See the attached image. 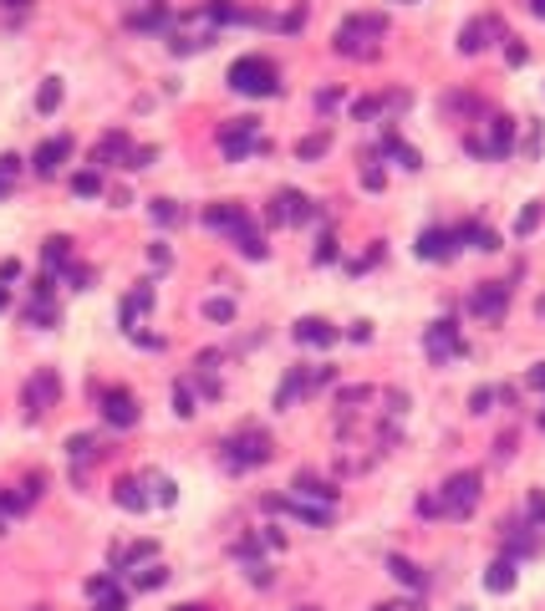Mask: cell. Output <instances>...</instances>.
Wrapping results in <instances>:
<instances>
[{"label":"cell","mask_w":545,"mask_h":611,"mask_svg":"<svg viewBox=\"0 0 545 611\" xmlns=\"http://www.w3.org/2000/svg\"><path fill=\"white\" fill-rule=\"evenodd\" d=\"M464 149L474 153V158H510L515 153V117H505V113L484 117V128L469 132V138H464Z\"/></svg>","instance_id":"3957f363"},{"label":"cell","mask_w":545,"mask_h":611,"mask_svg":"<svg viewBox=\"0 0 545 611\" xmlns=\"http://www.w3.org/2000/svg\"><path fill=\"white\" fill-rule=\"evenodd\" d=\"M0 306H5V285H0Z\"/></svg>","instance_id":"680465c9"},{"label":"cell","mask_w":545,"mask_h":611,"mask_svg":"<svg viewBox=\"0 0 545 611\" xmlns=\"http://www.w3.org/2000/svg\"><path fill=\"white\" fill-rule=\"evenodd\" d=\"M174 611H210V607H199V601H183V607H174Z\"/></svg>","instance_id":"f5cc1de1"},{"label":"cell","mask_w":545,"mask_h":611,"mask_svg":"<svg viewBox=\"0 0 545 611\" xmlns=\"http://www.w3.org/2000/svg\"><path fill=\"white\" fill-rule=\"evenodd\" d=\"M149 215H153V225H179L183 209L174 204V199H153V209H149Z\"/></svg>","instance_id":"d590c367"},{"label":"cell","mask_w":545,"mask_h":611,"mask_svg":"<svg viewBox=\"0 0 545 611\" xmlns=\"http://www.w3.org/2000/svg\"><path fill=\"white\" fill-rule=\"evenodd\" d=\"M423 347H429L433 367H444V362H454V357H464V336L454 321H433L429 336H423Z\"/></svg>","instance_id":"52a82bcc"},{"label":"cell","mask_w":545,"mask_h":611,"mask_svg":"<svg viewBox=\"0 0 545 611\" xmlns=\"http://www.w3.org/2000/svg\"><path fill=\"white\" fill-rule=\"evenodd\" d=\"M153 311V285H138L123 306H117V321H123V331H138V321Z\"/></svg>","instance_id":"e0dca14e"},{"label":"cell","mask_w":545,"mask_h":611,"mask_svg":"<svg viewBox=\"0 0 545 611\" xmlns=\"http://www.w3.org/2000/svg\"><path fill=\"white\" fill-rule=\"evenodd\" d=\"M337 102H342V92H316V107H321V113H327V107H337Z\"/></svg>","instance_id":"681fc988"},{"label":"cell","mask_w":545,"mask_h":611,"mask_svg":"<svg viewBox=\"0 0 545 611\" xmlns=\"http://www.w3.org/2000/svg\"><path fill=\"white\" fill-rule=\"evenodd\" d=\"M153 556H159V546H153V540L128 546V550H113V576H123V571H132V565H149Z\"/></svg>","instance_id":"ffe728a7"},{"label":"cell","mask_w":545,"mask_h":611,"mask_svg":"<svg viewBox=\"0 0 545 611\" xmlns=\"http://www.w3.org/2000/svg\"><path fill=\"white\" fill-rule=\"evenodd\" d=\"M174 408H179V418H194V393H189V382L174 387Z\"/></svg>","instance_id":"f35d334b"},{"label":"cell","mask_w":545,"mask_h":611,"mask_svg":"<svg viewBox=\"0 0 545 611\" xmlns=\"http://www.w3.org/2000/svg\"><path fill=\"white\" fill-rule=\"evenodd\" d=\"M505 546H510V561H525V556H535V550H541V540H535V535H525V525H505Z\"/></svg>","instance_id":"484cf974"},{"label":"cell","mask_w":545,"mask_h":611,"mask_svg":"<svg viewBox=\"0 0 545 611\" xmlns=\"http://www.w3.org/2000/svg\"><path fill=\"white\" fill-rule=\"evenodd\" d=\"M56 397H62V378H56V372H36V378L26 382V413H31V418L47 413Z\"/></svg>","instance_id":"5bb4252c"},{"label":"cell","mask_w":545,"mask_h":611,"mask_svg":"<svg viewBox=\"0 0 545 611\" xmlns=\"http://www.w3.org/2000/svg\"><path fill=\"white\" fill-rule=\"evenodd\" d=\"M363 183H367V189H382V168L367 164V168H363Z\"/></svg>","instance_id":"7dc6e473"},{"label":"cell","mask_w":545,"mask_h":611,"mask_svg":"<svg viewBox=\"0 0 545 611\" xmlns=\"http://www.w3.org/2000/svg\"><path fill=\"white\" fill-rule=\"evenodd\" d=\"M454 255H459V230H439V225H433V230H423L418 234V260H454Z\"/></svg>","instance_id":"7c38bea8"},{"label":"cell","mask_w":545,"mask_h":611,"mask_svg":"<svg viewBox=\"0 0 545 611\" xmlns=\"http://www.w3.org/2000/svg\"><path fill=\"white\" fill-rule=\"evenodd\" d=\"M367 397H372V387H342V397H337V403H342V408H352V403H367Z\"/></svg>","instance_id":"ee69618b"},{"label":"cell","mask_w":545,"mask_h":611,"mask_svg":"<svg viewBox=\"0 0 545 611\" xmlns=\"http://www.w3.org/2000/svg\"><path fill=\"white\" fill-rule=\"evenodd\" d=\"M164 581H168V571H164V565H143V576H138V586H143V591H153V586H164Z\"/></svg>","instance_id":"ab89813d"},{"label":"cell","mask_w":545,"mask_h":611,"mask_svg":"<svg viewBox=\"0 0 545 611\" xmlns=\"http://www.w3.org/2000/svg\"><path fill=\"white\" fill-rule=\"evenodd\" d=\"M270 459H276V438L265 429H240L225 438V463H230L235 474H240V469H261V463H270Z\"/></svg>","instance_id":"7a4b0ae2"},{"label":"cell","mask_w":545,"mask_h":611,"mask_svg":"<svg viewBox=\"0 0 545 611\" xmlns=\"http://www.w3.org/2000/svg\"><path fill=\"white\" fill-rule=\"evenodd\" d=\"M66 448H72V459H92V454H98V444H92V438H87V433H77V438H72V444H66Z\"/></svg>","instance_id":"b9f144b4"},{"label":"cell","mask_w":545,"mask_h":611,"mask_svg":"<svg viewBox=\"0 0 545 611\" xmlns=\"http://www.w3.org/2000/svg\"><path fill=\"white\" fill-rule=\"evenodd\" d=\"M235 250H240V255H250V260H265V255H270V245H265V240H261V230L235 234Z\"/></svg>","instance_id":"4dcf8cb0"},{"label":"cell","mask_w":545,"mask_h":611,"mask_svg":"<svg viewBox=\"0 0 545 611\" xmlns=\"http://www.w3.org/2000/svg\"><path fill=\"white\" fill-rule=\"evenodd\" d=\"M541 215H545V204L541 199H530L525 209H520V219H515V240H530V234L541 230Z\"/></svg>","instance_id":"83f0119b"},{"label":"cell","mask_w":545,"mask_h":611,"mask_svg":"<svg viewBox=\"0 0 545 611\" xmlns=\"http://www.w3.org/2000/svg\"><path fill=\"white\" fill-rule=\"evenodd\" d=\"M495 36H505L499 16H474V21H469V26L459 31V51H464V56H480L484 47H495Z\"/></svg>","instance_id":"30bf717a"},{"label":"cell","mask_w":545,"mask_h":611,"mask_svg":"<svg viewBox=\"0 0 545 611\" xmlns=\"http://www.w3.org/2000/svg\"><path fill=\"white\" fill-rule=\"evenodd\" d=\"M382 107H388V98H363L357 107H352V117H363V123H367V117H378Z\"/></svg>","instance_id":"60d3db41"},{"label":"cell","mask_w":545,"mask_h":611,"mask_svg":"<svg viewBox=\"0 0 545 611\" xmlns=\"http://www.w3.org/2000/svg\"><path fill=\"white\" fill-rule=\"evenodd\" d=\"M312 215H316L312 199L301 194V189H281V194L270 199V225H286V230H291V225H306Z\"/></svg>","instance_id":"ba28073f"},{"label":"cell","mask_w":545,"mask_h":611,"mask_svg":"<svg viewBox=\"0 0 545 611\" xmlns=\"http://www.w3.org/2000/svg\"><path fill=\"white\" fill-rule=\"evenodd\" d=\"M301 393H312V372H306V367H296V372H291V378L281 382V387H276V408H291V403H296Z\"/></svg>","instance_id":"44dd1931"},{"label":"cell","mask_w":545,"mask_h":611,"mask_svg":"<svg viewBox=\"0 0 545 611\" xmlns=\"http://www.w3.org/2000/svg\"><path fill=\"white\" fill-rule=\"evenodd\" d=\"M87 596L98 601V611H128V591H123V576H92V581H87Z\"/></svg>","instance_id":"9a60e30c"},{"label":"cell","mask_w":545,"mask_h":611,"mask_svg":"<svg viewBox=\"0 0 545 611\" xmlns=\"http://www.w3.org/2000/svg\"><path fill=\"white\" fill-rule=\"evenodd\" d=\"M117 505L132 514H143L153 505V495H143V480H117Z\"/></svg>","instance_id":"603a6c76"},{"label":"cell","mask_w":545,"mask_h":611,"mask_svg":"<svg viewBox=\"0 0 545 611\" xmlns=\"http://www.w3.org/2000/svg\"><path fill=\"white\" fill-rule=\"evenodd\" d=\"M535 316H541V321H545V296H541V301H535Z\"/></svg>","instance_id":"11a10c76"},{"label":"cell","mask_w":545,"mask_h":611,"mask_svg":"<svg viewBox=\"0 0 545 611\" xmlns=\"http://www.w3.org/2000/svg\"><path fill=\"white\" fill-rule=\"evenodd\" d=\"M459 245H469V250H499V234L490 230V225H459Z\"/></svg>","instance_id":"cb8c5ba5"},{"label":"cell","mask_w":545,"mask_h":611,"mask_svg":"<svg viewBox=\"0 0 545 611\" xmlns=\"http://www.w3.org/2000/svg\"><path fill=\"white\" fill-rule=\"evenodd\" d=\"M331 260H337V240L321 234V240H316V265H331Z\"/></svg>","instance_id":"7bdbcfd3"},{"label":"cell","mask_w":545,"mask_h":611,"mask_svg":"<svg viewBox=\"0 0 545 611\" xmlns=\"http://www.w3.org/2000/svg\"><path fill=\"white\" fill-rule=\"evenodd\" d=\"M541 429H545V413H541Z\"/></svg>","instance_id":"91938a15"},{"label":"cell","mask_w":545,"mask_h":611,"mask_svg":"<svg viewBox=\"0 0 545 611\" xmlns=\"http://www.w3.org/2000/svg\"><path fill=\"white\" fill-rule=\"evenodd\" d=\"M530 11H535V16L545 21V0H530Z\"/></svg>","instance_id":"db71d44e"},{"label":"cell","mask_w":545,"mask_h":611,"mask_svg":"<svg viewBox=\"0 0 545 611\" xmlns=\"http://www.w3.org/2000/svg\"><path fill=\"white\" fill-rule=\"evenodd\" d=\"M505 62H510V66H525V62H530V51L520 47V41H510V47H505Z\"/></svg>","instance_id":"f6af8a7d"},{"label":"cell","mask_w":545,"mask_h":611,"mask_svg":"<svg viewBox=\"0 0 545 611\" xmlns=\"http://www.w3.org/2000/svg\"><path fill=\"white\" fill-rule=\"evenodd\" d=\"M204 225H210V230H230V240L255 230V219L245 215V204H230V199H225V204H210V209H204Z\"/></svg>","instance_id":"8fae6325"},{"label":"cell","mask_w":545,"mask_h":611,"mask_svg":"<svg viewBox=\"0 0 545 611\" xmlns=\"http://www.w3.org/2000/svg\"><path fill=\"white\" fill-rule=\"evenodd\" d=\"M510 306V285L505 281H490V285H474V296H469V311L480 316V321H499Z\"/></svg>","instance_id":"9c48e42d"},{"label":"cell","mask_w":545,"mask_h":611,"mask_svg":"<svg viewBox=\"0 0 545 611\" xmlns=\"http://www.w3.org/2000/svg\"><path fill=\"white\" fill-rule=\"evenodd\" d=\"M5 5H16V11H21V5H26V0H5Z\"/></svg>","instance_id":"9f6ffc18"},{"label":"cell","mask_w":545,"mask_h":611,"mask_svg":"<svg viewBox=\"0 0 545 611\" xmlns=\"http://www.w3.org/2000/svg\"><path fill=\"white\" fill-rule=\"evenodd\" d=\"M149 260H153V265H164V270H168V260H174V255H168V245H153V250H149Z\"/></svg>","instance_id":"c3c4849f"},{"label":"cell","mask_w":545,"mask_h":611,"mask_svg":"<svg viewBox=\"0 0 545 611\" xmlns=\"http://www.w3.org/2000/svg\"><path fill=\"white\" fill-rule=\"evenodd\" d=\"M41 260H47L51 270H62V265L72 260V240H66V234H51L47 250H41Z\"/></svg>","instance_id":"f546056e"},{"label":"cell","mask_w":545,"mask_h":611,"mask_svg":"<svg viewBox=\"0 0 545 611\" xmlns=\"http://www.w3.org/2000/svg\"><path fill=\"white\" fill-rule=\"evenodd\" d=\"M480 489H484V480L474 474V469L454 474V480L439 489V514H448V520H464V514H474V505H480Z\"/></svg>","instance_id":"5b68a950"},{"label":"cell","mask_w":545,"mask_h":611,"mask_svg":"<svg viewBox=\"0 0 545 611\" xmlns=\"http://www.w3.org/2000/svg\"><path fill=\"white\" fill-rule=\"evenodd\" d=\"M525 510H530V520H535V525H545V495H530Z\"/></svg>","instance_id":"bcb514c9"},{"label":"cell","mask_w":545,"mask_h":611,"mask_svg":"<svg viewBox=\"0 0 545 611\" xmlns=\"http://www.w3.org/2000/svg\"><path fill=\"white\" fill-rule=\"evenodd\" d=\"M530 387H541V393H545V362H541V367H530Z\"/></svg>","instance_id":"816d5d0a"},{"label":"cell","mask_w":545,"mask_h":611,"mask_svg":"<svg viewBox=\"0 0 545 611\" xmlns=\"http://www.w3.org/2000/svg\"><path fill=\"white\" fill-rule=\"evenodd\" d=\"M102 418H107L113 429H132V423H138V397H132L128 387H107V393H102Z\"/></svg>","instance_id":"4fadbf2b"},{"label":"cell","mask_w":545,"mask_h":611,"mask_svg":"<svg viewBox=\"0 0 545 611\" xmlns=\"http://www.w3.org/2000/svg\"><path fill=\"white\" fill-rule=\"evenodd\" d=\"M219 149H225V158H230V164H240L245 153L265 149V143H261V117H230V123L219 128Z\"/></svg>","instance_id":"8992f818"},{"label":"cell","mask_w":545,"mask_h":611,"mask_svg":"<svg viewBox=\"0 0 545 611\" xmlns=\"http://www.w3.org/2000/svg\"><path fill=\"white\" fill-rule=\"evenodd\" d=\"M296 342H301V347H331V342H337V327H331V321H321V316H301V321H296Z\"/></svg>","instance_id":"ac0fdd59"},{"label":"cell","mask_w":545,"mask_h":611,"mask_svg":"<svg viewBox=\"0 0 545 611\" xmlns=\"http://www.w3.org/2000/svg\"><path fill=\"white\" fill-rule=\"evenodd\" d=\"M327 149H331L327 132H312V138H301V143H296V158H301V164H312V158H321Z\"/></svg>","instance_id":"1f68e13d"},{"label":"cell","mask_w":545,"mask_h":611,"mask_svg":"<svg viewBox=\"0 0 545 611\" xmlns=\"http://www.w3.org/2000/svg\"><path fill=\"white\" fill-rule=\"evenodd\" d=\"M204 316L225 327V321H235V301L230 296H210V301H204Z\"/></svg>","instance_id":"e575fe53"},{"label":"cell","mask_w":545,"mask_h":611,"mask_svg":"<svg viewBox=\"0 0 545 611\" xmlns=\"http://www.w3.org/2000/svg\"><path fill=\"white\" fill-rule=\"evenodd\" d=\"M378 611H397V607H393V601H388V607H378Z\"/></svg>","instance_id":"6f0895ef"},{"label":"cell","mask_w":545,"mask_h":611,"mask_svg":"<svg viewBox=\"0 0 545 611\" xmlns=\"http://www.w3.org/2000/svg\"><path fill=\"white\" fill-rule=\"evenodd\" d=\"M36 107H41V113H56V107H62V82H56V77H47V82H41Z\"/></svg>","instance_id":"d6a6232c"},{"label":"cell","mask_w":545,"mask_h":611,"mask_svg":"<svg viewBox=\"0 0 545 611\" xmlns=\"http://www.w3.org/2000/svg\"><path fill=\"white\" fill-rule=\"evenodd\" d=\"M296 499H316V505H331V510H337V489L321 484L316 474H296Z\"/></svg>","instance_id":"7402d4cb"},{"label":"cell","mask_w":545,"mask_h":611,"mask_svg":"<svg viewBox=\"0 0 545 611\" xmlns=\"http://www.w3.org/2000/svg\"><path fill=\"white\" fill-rule=\"evenodd\" d=\"M382 31H388L382 16H347L337 26V51H342V56H372Z\"/></svg>","instance_id":"277c9868"},{"label":"cell","mask_w":545,"mask_h":611,"mask_svg":"<svg viewBox=\"0 0 545 611\" xmlns=\"http://www.w3.org/2000/svg\"><path fill=\"white\" fill-rule=\"evenodd\" d=\"M230 87L245 92V98H276L281 92V72H276L270 56H240L230 66Z\"/></svg>","instance_id":"6da1fadb"},{"label":"cell","mask_w":545,"mask_h":611,"mask_svg":"<svg viewBox=\"0 0 545 611\" xmlns=\"http://www.w3.org/2000/svg\"><path fill=\"white\" fill-rule=\"evenodd\" d=\"M382 153H388V158H397V168H408V174H414V168H423L418 149H408V143H403L397 132H388V138H382Z\"/></svg>","instance_id":"d4e9b609"},{"label":"cell","mask_w":545,"mask_h":611,"mask_svg":"<svg viewBox=\"0 0 545 611\" xmlns=\"http://www.w3.org/2000/svg\"><path fill=\"white\" fill-rule=\"evenodd\" d=\"M347 336H352V342H372V327H367V321H357V327H352Z\"/></svg>","instance_id":"f907efd6"},{"label":"cell","mask_w":545,"mask_h":611,"mask_svg":"<svg viewBox=\"0 0 545 611\" xmlns=\"http://www.w3.org/2000/svg\"><path fill=\"white\" fill-rule=\"evenodd\" d=\"M66 158H72V138H47V143H41V149L31 153V168L36 174H41V179H51V174H56V168L66 164Z\"/></svg>","instance_id":"2e32d148"},{"label":"cell","mask_w":545,"mask_h":611,"mask_svg":"<svg viewBox=\"0 0 545 611\" xmlns=\"http://www.w3.org/2000/svg\"><path fill=\"white\" fill-rule=\"evenodd\" d=\"M388 571H393V581H403V586H414V591H423V571H418L408 556H388Z\"/></svg>","instance_id":"4316f807"},{"label":"cell","mask_w":545,"mask_h":611,"mask_svg":"<svg viewBox=\"0 0 545 611\" xmlns=\"http://www.w3.org/2000/svg\"><path fill=\"white\" fill-rule=\"evenodd\" d=\"M92 158H98V164H113V158H132V143L123 138V132H107V138H102V149L92 153Z\"/></svg>","instance_id":"f1b7e54d"},{"label":"cell","mask_w":545,"mask_h":611,"mask_svg":"<svg viewBox=\"0 0 545 611\" xmlns=\"http://www.w3.org/2000/svg\"><path fill=\"white\" fill-rule=\"evenodd\" d=\"M72 194H83V199L102 194V174H98V168H83V174L72 179Z\"/></svg>","instance_id":"836d02e7"},{"label":"cell","mask_w":545,"mask_h":611,"mask_svg":"<svg viewBox=\"0 0 545 611\" xmlns=\"http://www.w3.org/2000/svg\"><path fill=\"white\" fill-rule=\"evenodd\" d=\"M153 505H174V499H179V489H174V480H159V474H153Z\"/></svg>","instance_id":"74e56055"},{"label":"cell","mask_w":545,"mask_h":611,"mask_svg":"<svg viewBox=\"0 0 545 611\" xmlns=\"http://www.w3.org/2000/svg\"><path fill=\"white\" fill-rule=\"evenodd\" d=\"M515 576H520V571H515V561H510V556H499V561L484 571V591H495V596L515 591Z\"/></svg>","instance_id":"d6986e66"},{"label":"cell","mask_w":545,"mask_h":611,"mask_svg":"<svg viewBox=\"0 0 545 611\" xmlns=\"http://www.w3.org/2000/svg\"><path fill=\"white\" fill-rule=\"evenodd\" d=\"M495 403H499V387H474L469 393V413H490Z\"/></svg>","instance_id":"8d00e7d4"}]
</instances>
